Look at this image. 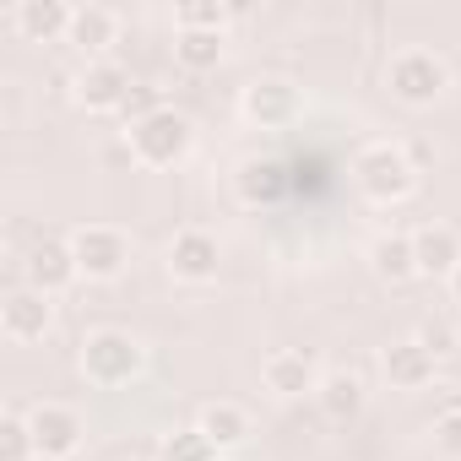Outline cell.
Here are the masks:
<instances>
[{
	"label": "cell",
	"instance_id": "6da1fadb",
	"mask_svg": "<svg viewBox=\"0 0 461 461\" xmlns=\"http://www.w3.org/2000/svg\"><path fill=\"white\" fill-rule=\"evenodd\" d=\"M77 364H82V380H87V385L120 391V385H131V380L141 375L147 353H141V342H136L131 331H93V337L82 342Z\"/></svg>",
	"mask_w": 461,
	"mask_h": 461
},
{
	"label": "cell",
	"instance_id": "7a4b0ae2",
	"mask_svg": "<svg viewBox=\"0 0 461 461\" xmlns=\"http://www.w3.org/2000/svg\"><path fill=\"white\" fill-rule=\"evenodd\" d=\"M353 179H358V190H364L375 206H396V201H407V195H412V185H418V163L407 158V147L375 141V147H364V152H358Z\"/></svg>",
	"mask_w": 461,
	"mask_h": 461
},
{
	"label": "cell",
	"instance_id": "3957f363",
	"mask_svg": "<svg viewBox=\"0 0 461 461\" xmlns=\"http://www.w3.org/2000/svg\"><path fill=\"white\" fill-rule=\"evenodd\" d=\"M125 141H131V158L141 168H174L190 152V120L179 109H158L141 125H125Z\"/></svg>",
	"mask_w": 461,
	"mask_h": 461
},
{
	"label": "cell",
	"instance_id": "277c9868",
	"mask_svg": "<svg viewBox=\"0 0 461 461\" xmlns=\"http://www.w3.org/2000/svg\"><path fill=\"white\" fill-rule=\"evenodd\" d=\"M71 256H77V272L87 283H114L125 267H131V240L120 234L114 222H82L71 228Z\"/></svg>",
	"mask_w": 461,
	"mask_h": 461
},
{
	"label": "cell",
	"instance_id": "5b68a950",
	"mask_svg": "<svg viewBox=\"0 0 461 461\" xmlns=\"http://www.w3.org/2000/svg\"><path fill=\"white\" fill-rule=\"evenodd\" d=\"M445 60L434 55V50H402V55H391V66H385V87H391V98L396 104H407V109H429L439 93H445Z\"/></svg>",
	"mask_w": 461,
	"mask_h": 461
},
{
	"label": "cell",
	"instance_id": "8992f818",
	"mask_svg": "<svg viewBox=\"0 0 461 461\" xmlns=\"http://www.w3.org/2000/svg\"><path fill=\"white\" fill-rule=\"evenodd\" d=\"M28 429H33V456L39 461H71L82 450V412L66 407V402H39L28 412Z\"/></svg>",
	"mask_w": 461,
	"mask_h": 461
},
{
	"label": "cell",
	"instance_id": "52a82bcc",
	"mask_svg": "<svg viewBox=\"0 0 461 461\" xmlns=\"http://www.w3.org/2000/svg\"><path fill=\"white\" fill-rule=\"evenodd\" d=\"M131 71L120 66V60H87L82 71H77V104L87 109V114H120L125 109V98H131Z\"/></svg>",
	"mask_w": 461,
	"mask_h": 461
},
{
	"label": "cell",
	"instance_id": "ba28073f",
	"mask_svg": "<svg viewBox=\"0 0 461 461\" xmlns=\"http://www.w3.org/2000/svg\"><path fill=\"white\" fill-rule=\"evenodd\" d=\"M50 326H55V304H50V294H39L28 283L12 288L6 304H0V331H6V342H44Z\"/></svg>",
	"mask_w": 461,
	"mask_h": 461
},
{
	"label": "cell",
	"instance_id": "9c48e42d",
	"mask_svg": "<svg viewBox=\"0 0 461 461\" xmlns=\"http://www.w3.org/2000/svg\"><path fill=\"white\" fill-rule=\"evenodd\" d=\"M240 109H245L250 125H261V131H283V125H294V114H299V87L283 82V77H261V82L245 87Z\"/></svg>",
	"mask_w": 461,
	"mask_h": 461
},
{
	"label": "cell",
	"instance_id": "30bf717a",
	"mask_svg": "<svg viewBox=\"0 0 461 461\" xmlns=\"http://www.w3.org/2000/svg\"><path fill=\"white\" fill-rule=\"evenodd\" d=\"M321 369H315V358L304 353V348H277V353H267V364H261V385L272 391V396H310V391H321Z\"/></svg>",
	"mask_w": 461,
	"mask_h": 461
},
{
	"label": "cell",
	"instance_id": "8fae6325",
	"mask_svg": "<svg viewBox=\"0 0 461 461\" xmlns=\"http://www.w3.org/2000/svg\"><path fill=\"white\" fill-rule=\"evenodd\" d=\"M77 277H82V272H77V256H71L66 240H44V245H33L28 261H23V283L39 288V294H50V299L66 294Z\"/></svg>",
	"mask_w": 461,
	"mask_h": 461
},
{
	"label": "cell",
	"instance_id": "7c38bea8",
	"mask_svg": "<svg viewBox=\"0 0 461 461\" xmlns=\"http://www.w3.org/2000/svg\"><path fill=\"white\" fill-rule=\"evenodd\" d=\"M217 240L206 234V228H179L174 245H168V272L179 283H212L217 277Z\"/></svg>",
	"mask_w": 461,
	"mask_h": 461
},
{
	"label": "cell",
	"instance_id": "4fadbf2b",
	"mask_svg": "<svg viewBox=\"0 0 461 461\" xmlns=\"http://www.w3.org/2000/svg\"><path fill=\"white\" fill-rule=\"evenodd\" d=\"M380 369H385L391 391H423V385L434 380L439 358H434V353H429L418 337H407V342H391V348L380 353Z\"/></svg>",
	"mask_w": 461,
	"mask_h": 461
},
{
	"label": "cell",
	"instance_id": "5bb4252c",
	"mask_svg": "<svg viewBox=\"0 0 461 461\" xmlns=\"http://www.w3.org/2000/svg\"><path fill=\"white\" fill-rule=\"evenodd\" d=\"M412 256H418V277H445L450 283V272L461 267V234L445 222H429L412 234Z\"/></svg>",
	"mask_w": 461,
	"mask_h": 461
},
{
	"label": "cell",
	"instance_id": "9a60e30c",
	"mask_svg": "<svg viewBox=\"0 0 461 461\" xmlns=\"http://www.w3.org/2000/svg\"><path fill=\"white\" fill-rule=\"evenodd\" d=\"M71 17H77V6H60V0H23V6L12 12L17 33H23V39H33V44L71 39Z\"/></svg>",
	"mask_w": 461,
	"mask_h": 461
},
{
	"label": "cell",
	"instance_id": "2e32d148",
	"mask_svg": "<svg viewBox=\"0 0 461 461\" xmlns=\"http://www.w3.org/2000/svg\"><path fill=\"white\" fill-rule=\"evenodd\" d=\"M234 190L245 206H277L288 195V179H283V163L272 158H245L240 174H234Z\"/></svg>",
	"mask_w": 461,
	"mask_h": 461
},
{
	"label": "cell",
	"instance_id": "e0dca14e",
	"mask_svg": "<svg viewBox=\"0 0 461 461\" xmlns=\"http://www.w3.org/2000/svg\"><path fill=\"white\" fill-rule=\"evenodd\" d=\"M195 429H201L217 450H228V445H245V439H250V412H245L240 402H206L201 418H195Z\"/></svg>",
	"mask_w": 461,
	"mask_h": 461
},
{
	"label": "cell",
	"instance_id": "ac0fdd59",
	"mask_svg": "<svg viewBox=\"0 0 461 461\" xmlns=\"http://www.w3.org/2000/svg\"><path fill=\"white\" fill-rule=\"evenodd\" d=\"M369 267L380 283H412L418 277V256H412V234H380L369 245Z\"/></svg>",
	"mask_w": 461,
	"mask_h": 461
},
{
	"label": "cell",
	"instance_id": "d6986e66",
	"mask_svg": "<svg viewBox=\"0 0 461 461\" xmlns=\"http://www.w3.org/2000/svg\"><path fill=\"white\" fill-rule=\"evenodd\" d=\"M114 33H120V23H114L109 6H77V17H71V44H82L87 60H104V50L114 44Z\"/></svg>",
	"mask_w": 461,
	"mask_h": 461
},
{
	"label": "cell",
	"instance_id": "ffe728a7",
	"mask_svg": "<svg viewBox=\"0 0 461 461\" xmlns=\"http://www.w3.org/2000/svg\"><path fill=\"white\" fill-rule=\"evenodd\" d=\"M315 396H321V412H326L331 423H353V418L364 412V380H358V375H326Z\"/></svg>",
	"mask_w": 461,
	"mask_h": 461
},
{
	"label": "cell",
	"instance_id": "44dd1931",
	"mask_svg": "<svg viewBox=\"0 0 461 461\" xmlns=\"http://www.w3.org/2000/svg\"><path fill=\"white\" fill-rule=\"evenodd\" d=\"M174 60L185 71H217L222 66V33H174Z\"/></svg>",
	"mask_w": 461,
	"mask_h": 461
},
{
	"label": "cell",
	"instance_id": "7402d4cb",
	"mask_svg": "<svg viewBox=\"0 0 461 461\" xmlns=\"http://www.w3.org/2000/svg\"><path fill=\"white\" fill-rule=\"evenodd\" d=\"M234 6H217V0H185L174 12V33H222Z\"/></svg>",
	"mask_w": 461,
	"mask_h": 461
},
{
	"label": "cell",
	"instance_id": "603a6c76",
	"mask_svg": "<svg viewBox=\"0 0 461 461\" xmlns=\"http://www.w3.org/2000/svg\"><path fill=\"white\" fill-rule=\"evenodd\" d=\"M28 456H33L28 412H6V418H0V461H28Z\"/></svg>",
	"mask_w": 461,
	"mask_h": 461
},
{
	"label": "cell",
	"instance_id": "cb8c5ba5",
	"mask_svg": "<svg viewBox=\"0 0 461 461\" xmlns=\"http://www.w3.org/2000/svg\"><path fill=\"white\" fill-rule=\"evenodd\" d=\"M158 461H217V445H212L201 429H179V434L163 445Z\"/></svg>",
	"mask_w": 461,
	"mask_h": 461
},
{
	"label": "cell",
	"instance_id": "d4e9b609",
	"mask_svg": "<svg viewBox=\"0 0 461 461\" xmlns=\"http://www.w3.org/2000/svg\"><path fill=\"white\" fill-rule=\"evenodd\" d=\"M434 445H439L450 461H461V402H456V407H445V412L434 418Z\"/></svg>",
	"mask_w": 461,
	"mask_h": 461
},
{
	"label": "cell",
	"instance_id": "484cf974",
	"mask_svg": "<svg viewBox=\"0 0 461 461\" xmlns=\"http://www.w3.org/2000/svg\"><path fill=\"white\" fill-rule=\"evenodd\" d=\"M158 109H168L158 87H131V98H125L120 120H125V125H141V120H147V114H158Z\"/></svg>",
	"mask_w": 461,
	"mask_h": 461
},
{
	"label": "cell",
	"instance_id": "4316f807",
	"mask_svg": "<svg viewBox=\"0 0 461 461\" xmlns=\"http://www.w3.org/2000/svg\"><path fill=\"white\" fill-rule=\"evenodd\" d=\"M418 342H423V348H429V353L439 358V353H450V348H456L461 337H456V326H434V321H429V326L418 331Z\"/></svg>",
	"mask_w": 461,
	"mask_h": 461
},
{
	"label": "cell",
	"instance_id": "83f0119b",
	"mask_svg": "<svg viewBox=\"0 0 461 461\" xmlns=\"http://www.w3.org/2000/svg\"><path fill=\"white\" fill-rule=\"evenodd\" d=\"M445 288H450V299H456V310H461V267L450 272V283H445Z\"/></svg>",
	"mask_w": 461,
	"mask_h": 461
},
{
	"label": "cell",
	"instance_id": "f1b7e54d",
	"mask_svg": "<svg viewBox=\"0 0 461 461\" xmlns=\"http://www.w3.org/2000/svg\"><path fill=\"white\" fill-rule=\"evenodd\" d=\"M456 337H461V315H456Z\"/></svg>",
	"mask_w": 461,
	"mask_h": 461
}]
</instances>
